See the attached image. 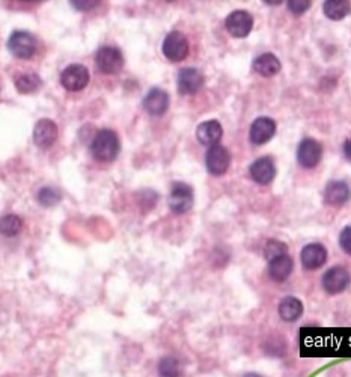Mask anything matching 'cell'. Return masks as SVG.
I'll use <instances>...</instances> for the list:
<instances>
[{"instance_id": "6da1fadb", "label": "cell", "mask_w": 351, "mask_h": 377, "mask_svg": "<svg viewBox=\"0 0 351 377\" xmlns=\"http://www.w3.org/2000/svg\"><path fill=\"white\" fill-rule=\"evenodd\" d=\"M91 153L98 162H111L119 153V139L116 131L101 129L95 133L91 142Z\"/></svg>"}, {"instance_id": "7a4b0ae2", "label": "cell", "mask_w": 351, "mask_h": 377, "mask_svg": "<svg viewBox=\"0 0 351 377\" xmlns=\"http://www.w3.org/2000/svg\"><path fill=\"white\" fill-rule=\"evenodd\" d=\"M36 39L28 30H14L8 39V49L19 59H30L36 53Z\"/></svg>"}, {"instance_id": "3957f363", "label": "cell", "mask_w": 351, "mask_h": 377, "mask_svg": "<svg viewBox=\"0 0 351 377\" xmlns=\"http://www.w3.org/2000/svg\"><path fill=\"white\" fill-rule=\"evenodd\" d=\"M95 64L103 74H118L124 68L125 59L123 52L116 47L106 45L95 54Z\"/></svg>"}, {"instance_id": "277c9868", "label": "cell", "mask_w": 351, "mask_h": 377, "mask_svg": "<svg viewBox=\"0 0 351 377\" xmlns=\"http://www.w3.org/2000/svg\"><path fill=\"white\" fill-rule=\"evenodd\" d=\"M162 50L164 56L171 62H181L189 56V39L187 36L180 32V30H172L166 35Z\"/></svg>"}, {"instance_id": "5b68a950", "label": "cell", "mask_w": 351, "mask_h": 377, "mask_svg": "<svg viewBox=\"0 0 351 377\" xmlns=\"http://www.w3.org/2000/svg\"><path fill=\"white\" fill-rule=\"evenodd\" d=\"M195 201V193L193 188L187 183H173L171 193H169V208L173 211L175 215H184L187 211L193 207Z\"/></svg>"}, {"instance_id": "8992f818", "label": "cell", "mask_w": 351, "mask_h": 377, "mask_svg": "<svg viewBox=\"0 0 351 377\" xmlns=\"http://www.w3.org/2000/svg\"><path fill=\"white\" fill-rule=\"evenodd\" d=\"M89 69L82 64H71L61 74V83L70 92H78L85 89L89 83Z\"/></svg>"}, {"instance_id": "52a82bcc", "label": "cell", "mask_w": 351, "mask_h": 377, "mask_svg": "<svg viewBox=\"0 0 351 377\" xmlns=\"http://www.w3.org/2000/svg\"><path fill=\"white\" fill-rule=\"evenodd\" d=\"M205 164L211 175L220 177L223 174H226V171L229 169V164H231L229 150L222 145L211 147L205 155Z\"/></svg>"}, {"instance_id": "ba28073f", "label": "cell", "mask_w": 351, "mask_h": 377, "mask_svg": "<svg viewBox=\"0 0 351 377\" xmlns=\"http://www.w3.org/2000/svg\"><path fill=\"white\" fill-rule=\"evenodd\" d=\"M351 282L350 272L345 267H332V269L327 270L323 277V288L326 293L329 294H339L348 288Z\"/></svg>"}, {"instance_id": "9c48e42d", "label": "cell", "mask_w": 351, "mask_h": 377, "mask_svg": "<svg viewBox=\"0 0 351 377\" xmlns=\"http://www.w3.org/2000/svg\"><path fill=\"white\" fill-rule=\"evenodd\" d=\"M59 136V130H58V124H56L50 118H43L35 124L34 129V142L38 148H43V150H47L50 148L56 140H58Z\"/></svg>"}, {"instance_id": "30bf717a", "label": "cell", "mask_w": 351, "mask_h": 377, "mask_svg": "<svg viewBox=\"0 0 351 377\" xmlns=\"http://www.w3.org/2000/svg\"><path fill=\"white\" fill-rule=\"evenodd\" d=\"M225 28L234 38H246L253 28V17L243 10L234 11L226 17Z\"/></svg>"}, {"instance_id": "8fae6325", "label": "cell", "mask_w": 351, "mask_h": 377, "mask_svg": "<svg viewBox=\"0 0 351 377\" xmlns=\"http://www.w3.org/2000/svg\"><path fill=\"white\" fill-rule=\"evenodd\" d=\"M323 157V148L320 142H317L315 139H303L299 150H297V160L303 168H315L320 163Z\"/></svg>"}, {"instance_id": "7c38bea8", "label": "cell", "mask_w": 351, "mask_h": 377, "mask_svg": "<svg viewBox=\"0 0 351 377\" xmlns=\"http://www.w3.org/2000/svg\"><path fill=\"white\" fill-rule=\"evenodd\" d=\"M276 133V122L268 116L257 118L251 125L249 138L251 142L255 145H264L275 136Z\"/></svg>"}, {"instance_id": "4fadbf2b", "label": "cell", "mask_w": 351, "mask_h": 377, "mask_svg": "<svg viewBox=\"0 0 351 377\" xmlns=\"http://www.w3.org/2000/svg\"><path fill=\"white\" fill-rule=\"evenodd\" d=\"M178 91L184 96H193L199 92L204 85V76L196 68H182L177 78Z\"/></svg>"}, {"instance_id": "5bb4252c", "label": "cell", "mask_w": 351, "mask_h": 377, "mask_svg": "<svg viewBox=\"0 0 351 377\" xmlns=\"http://www.w3.org/2000/svg\"><path fill=\"white\" fill-rule=\"evenodd\" d=\"M143 109L151 116H163L169 109V96L160 88H153L143 98Z\"/></svg>"}, {"instance_id": "9a60e30c", "label": "cell", "mask_w": 351, "mask_h": 377, "mask_svg": "<svg viewBox=\"0 0 351 377\" xmlns=\"http://www.w3.org/2000/svg\"><path fill=\"white\" fill-rule=\"evenodd\" d=\"M300 260L306 270H317L327 261V250L320 243H310L301 249Z\"/></svg>"}, {"instance_id": "2e32d148", "label": "cell", "mask_w": 351, "mask_h": 377, "mask_svg": "<svg viewBox=\"0 0 351 377\" xmlns=\"http://www.w3.org/2000/svg\"><path fill=\"white\" fill-rule=\"evenodd\" d=\"M249 172H251V177L255 183L266 186V184H270L275 180L276 168H275V163L271 162L268 157H261V159L255 160L251 164Z\"/></svg>"}, {"instance_id": "e0dca14e", "label": "cell", "mask_w": 351, "mask_h": 377, "mask_svg": "<svg viewBox=\"0 0 351 377\" xmlns=\"http://www.w3.org/2000/svg\"><path fill=\"white\" fill-rule=\"evenodd\" d=\"M223 136L222 124L217 120H210L199 124L196 130V138L199 142L206 147H214L220 142Z\"/></svg>"}, {"instance_id": "ac0fdd59", "label": "cell", "mask_w": 351, "mask_h": 377, "mask_svg": "<svg viewBox=\"0 0 351 377\" xmlns=\"http://www.w3.org/2000/svg\"><path fill=\"white\" fill-rule=\"evenodd\" d=\"M350 187L344 182H330L324 188V200L329 206L338 207L350 200Z\"/></svg>"}, {"instance_id": "d6986e66", "label": "cell", "mask_w": 351, "mask_h": 377, "mask_svg": "<svg viewBox=\"0 0 351 377\" xmlns=\"http://www.w3.org/2000/svg\"><path fill=\"white\" fill-rule=\"evenodd\" d=\"M253 69L262 77H273L281 72V61L273 53H264L253 61Z\"/></svg>"}, {"instance_id": "ffe728a7", "label": "cell", "mask_w": 351, "mask_h": 377, "mask_svg": "<svg viewBox=\"0 0 351 377\" xmlns=\"http://www.w3.org/2000/svg\"><path fill=\"white\" fill-rule=\"evenodd\" d=\"M292 267H294L292 258L288 254L275 258V260L270 261L268 264L270 278L276 282H284L288 279V277L292 272Z\"/></svg>"}, {"instance_id": "44dd1931", "label": "cell", "mask_w": 351, "mask_h": 377, "mask_svg": "<svg viewBox=\"0 0 351 377\" xmlns=\"http://www.w3.org/2000/svg\"><path fill=\"white\" fill-rule=\"evenodd\" d=\"M303 314V303L297 299V297L288 296L282 299L279 303V316L285 321H296L301 317Z\"/></svg>"}, {"instance_id": "7402d4cb", "label": "cell", "mask_w": 351, "mask_h": 377, "mask_svg": "<svg viewBox=\"0 0 351 377\" xmlns=\"http://www.w3.org/2000/svg\"><path fill=\"white\" fill-rule=\"evenodd\" d=\"M323 11L327 19L338 21L345 19L351 12V3L347 0H327L323 5Z\"/></svg>"}, {"instance_id": "603a6c76", "label": "cell", "mask_w": 351, "mask_h": 377, "mask_svg": "<svg viewBox=\"0 0 351 377\" xmlns=\"http://www.w3.org/2000/svg\"><path fill=\"white\" fill-rule=\"evenodd\" d=\"M15 88H17V92L20 94H34L43 86L41 77L38 74H32V73H25L15 77L14 80Z\"/></svg>"}, {"instance_id": "cb8c5ba5", "label": "cell", "mask_w": 351, "mask_h": 377, "mask_svg": "<svg viewBox=\"0 0 351 377\" xmlns=\"http://www.w3.org/2000/svg\"><path fill=\"white\" fill-rule=\"evenodd\" d=\"M158 373L162 377H180L181 363L175 356H164L158 364Z\"/></svg>"}, {"instance_id": "d4e9b609", "label": "cell", "mask_w": 351, "mask_h": 377, "mask_svg": "<svg viewBox=\"0 0 351 377\" xmlns=\"http://www.w3.org/2000/svg\"><path fill=\"white\" fill-rule=\"evenodd\" d=\"M21 219L17 215H6L2 217V234L6 237H14L21 231Z\"/></svg>"}, {"instance_id": "484cf974", "label": "cell", "mask_w": 351, "mask_h": 377, "mask_svg": "<svg viewBox=\"0 0 351 377\" xmlns=\"http://www.w3.org/2000/svg\"><path fill=\"white\" fill-rule=\"evenodd\" d=\"M61 201V193L54 187L45 186L38 192V202L43 207H54Z\"/></svg>"}, {"instance_id": "4316f807", "label": "cell", "mask_w": 351, "mask_h": 377, "mask_svg": "<svg viewBox=\"0 0 351 377\" xmlns=\"http://www.w3.org/2000/svg\"><path fill=\"white\" fill-rule=\"evenodd\" d=\"M266 258L270 261H273L275 258H279L282 255H286V245L284 241H279V240H268L267 245H266Z\"/></svg>"}, {"instance_id": "83f0119b", "label": "cell", "mask_w": 351, "mask_h": 377, "mask_svg": "<svg viewBox=\"0 0 351 377\" xmlns=\"http://www.w3.org/2000/svg\"><path fill=\"white\" fill-rule=\"evenodd\" d=\"M310 3H312V2H309V0H291V2H288V10L292 14L301 15V14H305L309 10Z\"/></svg>"}, {"instance_id": "f1b7e54d", "label": "cell", "mask_w": 351, "mask_h": 377, "mask_svg": "<svg viewBox=\"0 0 351 377\" xmlns=\"http://www.w3.org/2000/svg\"><path fill=\"white\" fill-rule=\"evenodd\" d=\"M339 245L345 254L351 255V225L342 230L339 235Z\"/></svg>"}, {"instance_id": "f546056e", "label": "cell", "mask_w": 351, "mask_h": 377, "mask_svg": "<svg viewBox=\"0 0 351 377\" xmlns=\"http://www.w3.org/2000/svg\"><path fill=\"white\" fill-rule=\"evenodd\" d=\"M70 3L73 5L74 8H77V10L87 11V10H92V8L97 6L98 2H76V0H73V2H70Z\"/></svg>"}, {"instance_id": "4dcf8cb0", "label": "cell", "mask_w": 351, "mask_h": 377, "mask_svg": "<svg viewBox=\"0 0 351 377\" xmlns=\"http://www.w3.org/2000/svg\"><path fill=\"white\" fill-rule=\"evenodd\" d=\"M344 154L347 157V160L351 162V139H348L347 142L344 144Z\"/></svg>"}, {"instance_id": "1f68e13d", "label": "cell", "mask_w": 351, "mask_h": 377, "mask_svg": "<svg viewBox=\"0 0 351 377\" xmlns=\"http://www.w3.org/2000/svg\"><path fill=\"white\" fill-rule=\"evenodd\" d=\"M244 377H262V376L257 374V373H247Z\"/></svg>"}, {"instance_id": "d6a6232c", "label": "cell", "mask_w": 351, "mask_h": 377, "mask_svg": "<svg viewBox=\"0 0 351 377\" xmlns=\"http://www.w3.org/2000/svg\"><path fill=\"white\" fill-rule=\"evenodd\" d=\"M264 3H268V5H279V3H282V2H264Z\"/></svg>"}]
</instances>
